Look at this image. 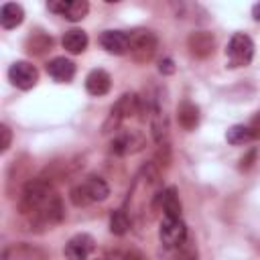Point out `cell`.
<instances>
[{
    "mask_svg": "<svg viewBox=\"0 0 260 260\" xmlns=\"http://www.w3.org/2000/svg\"><path fill=\"white\" fill-rule=\"evenodd\" d=\"M18 211L22 215L24 230L43 232L45 228L57 225L65 219V207L61 195L51 183L37 177L30 179L18 195Z\"/></svg>",
    "mask_w": 260,
    "mask_h": 260,
    "instance_id": "1",
    "label": "cell"
},
{
    "mask_svg": "<svg viewBox=\"0 0 260 260\" xmlns=\"http://www.w3.org/2000/svg\"><path fill=\"white\" fill-rule=\"evenodd\" d=\"M108 195H110L108 183H106L102 177H95V175L85 177L81 183L73 185L71 191H69V199H71V203L77 205V207H85V205H89V203L104 201Z\"/></svg>",
    "mask_w": 260,
    "mask_h": 260,
    "instance_id": "2",
    "label": "cell"
},
{
    "mask_svg": "<svg viewBox=\"0 0 260 260\" xmlns=\"http://www.w3.org/2000/svg\"><path fill=\"white\" fill-rule=\"evenodd\" d=\"M128 35H130V51L128 53L132 55V59L136 63H148L158 49L156 35L148 28H134Z\"/></svg>",
    "mask_w": 260,
    "mask_h": 260,
    "instance_id": "3",
    "label": "cell"
},
{
    "mask_svg": "<svg viewBox=\"0 0 260 260\" xmlns=\"http://www.w3.org/2000/svg\"><path fill=\"white\" fill-rule=\"evenodd\" d=\"M140 112V98L136 93H122L118 102L112 106L108 120L104 122V132H114L122 124V120Z\"/></svg>",
    "mask_w": 260,
    "mask_h": 260,
    "instance_id": "4",
    "label": "cell"
},
{
    "mask_svg": "<svg viewBox=\"0 0 260 260\" xmlns=\"http://www.w3.org/2000/svg\"><path fill=\"white\" fill-rule=\"evenodd\" d=\"M225 55L230 67H246L254 57V41L244 32H236L225 47Z\"/></svg>",
    "mask_w": 260,
    "mask_h": 260,
    "instance_id": "5",
    "label": "cell"
},
{
    "mask_svg": "<svg viewBox=\"0 0 260 260\" xmlns=\"http://www.w3.org/2000/svg\"><path fill=\"white\" fill-rule=\"evenodd\" d=\"M158 238L167 248H181L189 238L185 221L181 217H165L158 228Z\"/></svg>",
    "mask_w": 260,
    "mask_h": 260,
    "instance_id": "6",
    "label": "cell"
},
{
    "mask_svg": "<svg viewBox=\"0 0 260 260\" xmlns=\"http://www.w3.org/2000/svg\"><path fill=\"white\" fill-rule=\"evenodd\" d=\"M144 146V136L136 130H122L118 132L112 142H110V152L118 154V156H126V154H134L138 150H142Z\"/></svg>",
    "mask_w": 260,
    "mask_h": 260,
    "instance_id": "7",
    "label": "cell"
},
{
    "mask_svg": "<svg viewBox=\"0 0 260 260\" xmlns=\"http://www.w3.org/2000/svg\"><path fill=\"white\" fill-rule=\"evenodd\" d=\"M8 79L18 89H30L39 81V71L28 61H16L8 67Z\"/></svg>",
    "mask_w": 260,
    "mask_h": 260,
    "instance_id": "8",
    "label": "cell"
},
{
    "mask_svg": "<svg viewBox=\"0 0 260 260\" xmlns=\"http://www.w3.org/2000/svg\"><path fill=\"white\" fill-rule=\"evenodd\" d=\"M47 8L71 22L85 18V14L89 12V4L85 0H51L47 2Z\"/></svg>",
    "mask_w": 260,
    "mask_h": 260,
    "instance_id": "9",
    "label": "cell"
},
{
    "mask_svg": "<svg viewBox=\"0 0 260 260\" xmlns=\"http://www.w3.org/2000/svg\"><path fill=\"white\" fill-rule=\"evenodd\" d=\"M0 260H49V254H47V250H43L35 244L20 242V244L4 246Z\"/></svg>",
    "mask_w": 260,
    "mask_h": 260,
    "instance_id": "10",
    "label": "cell"
},
{
    "mask_svg": "<svg viewBox=\"0 0 260 260\" xmlns=\"http://www.w3.org/2000/svg\"><path fill=\"white\" fill-rule=\"evenodd\" d=\"M95 248V240L89 234H75L63 248L67 260H87Z\"/></svg>",
    "mask_w": 260,
    "mask_h": 260,
    "instance_id": "11",
    "label": "cell"
},
{
    "mask_svg": "<svg viewBox=\"0 0 260 260\" xmlns=\"http://www.w3.org/2000/svg\"><path fill=\"white\" fill-rule=\"evenodd\" d=\"M81 167H83V162H79V158H73V160L71 158H67V160H53L39 177L53 185L55 181H63V179L75 175Z\"/></svg>",
    "mask_w": 260,
    "mask_h": 260,
    "instance_id": "12",
    "label": "cell"
},
{
    "mask_svg": "<svg viewBox=\"0 0 260 260\" xmlns=\"http://www.w3.org/2000/svg\"><path fill=\"white\" fill-rule=\"evenodd\" d=\"M187 49L195 59H207L215 49V39L207 30H195L187 39Z\"/></svg>",
    "mask_w": 260,
    "mask_h": 260,
    "instance_id": "13",
    "label": "cell"
},
{
    "mask_svg": "<svg viewBox=\"0 0 260 260\" xmlns=\"http://www.w3.org/2000/svg\"><path fill=\"white\" fill-rule=\"evenodd\" d=\"M100 45L112 55H126L130 51V35L124 30H104L100 35Z\"/></svg>",
    "mask_w": 260,
    "mask_h": 260,
    "instance_id": "14",
    "label": "cell"
},
{
    "mask_svg": "<svg viewBox=\"0 0 260 260\" xmlns=\"http://www.w3.org/2000/svg\"><path fill=\"white\" fill-rule=\"evenodd\" d=\"M26 169H28L26 156H20V158H14V160H12V165H10V169H8V179H6V191H8L10 197H16V185H18V189H20V193H22L24 185L30 181V179H22V177L28 175Z\"/></svg>",
    "mask_w": 260,
    "mask_h": 260,
    "instance_id": "15",
    "label": "cell"
},
{
    "mask_svg": "<svg viewBox=\"0 0 260 260\" xmlns=\"http://www.w3.org/2000/svg\"><path fill=\"white\" fill-rule=\"evenodd\" d=\"M154 203L160 205L165 217H181V199L177 187H167L154 195Z\"/></svg>",
    "mask_w": 260,
    "mask_h": 260,
    "instance_id": "16",
    "label": "cell"
},
{
    "mask_svg": "<svg viewBox=\"0 0 260 260\" xmlns=\"http://www.w3.org/2000/svg\"><path fill=\"white\" fill-rule=\"evenodd\" d=\"M47 73H49L55 81L67 83V81H71L73 75H75V63H73L71 59H67V57H55V59H51V61L47 63Z\"/></svg>",
    "mask_w": 260,
    "mask_h": 260,
    "instance_id": "17",
    "label": "cell"
},
{
    "mask_svg": "<svg viewBox=\"0 0 260 260\" xmlns=\"http://www.w3.org/2000/svg\"><path fill=\"white\" fill-rule=\"evenodd\" d=\"M110 87H112V77H110L108 71H104V69H91L87 73V77H85V89H87V93L100 98V95H106L110 91Z\"/></svg>",
    "mask_w": 260,
    "mask_h": 260,
    "instance_id": "18",
    "label": "cell"
},
{
    "mask_svg": "<svg viewBox=\"0 0 260 260\" xmlns=\"http://www.w3.org/2000/svg\"><path fill=\"white\" fill-rule=\"evenodd\" d=\"M177 120H179V124H181L183 130H187V132L195 130L197 124H199V108L193 102L183 100L179 104V108H177Z\"/></svg>",
    "mask_w": 260,
    "mask_h": 260,
    "instance_id": "19",
    "label": "cell"
},
{
    "mask_svg": "<svg viewBox=\"0 0 260 260\" xmlns=\"http://www.w3.org/2000/svg\"><path fill=\"white\" fill-rule=\"evenodd\" d=\"M24 20V10L16 2H6L0 8V24L2 28H16Z\"/></svg>",
    "mask_w": 260,
    "mask_h": 260,
    "instance_id": "20",
    "label": "cell"
},
{
    "mask_svg": "<svg viewBox=\"0 0 260 260\" xmlns=\"http://www.w3.org/2000/svg\"><path fill=\"white\" fill-rule=\"evenodd\" d=\"M87 41H89V39H87L85 30H81V28H71V30H67V32L63 35V39H61L63 49L69 51L71 55L83 53L85 47H87Z\"/></svg>",
    "mask_w": 260,
    "mask_h": 260,
    "instance_id": "21",
    "label": "cell"
},
{
    "mask_svg": "<svg viewBox=\"0 0 260 260\" xmlns=\"http://www.w3.org/2000/svg\"><path fill=\"white\" fill-rule=\"evenodd\" d=\"M24 47H26V51H28L30 55H45L47 51H51L53 39H51V35H47L45 30H32V32L26 37Z\"/></svg>",
    "mask_w": 260,
    "mask_h": 260,
    "instance_id": "22",
    "label": "cell"
},
{
    "mask_svg": "<svg viewBox=\"0 0 260 260\" xmlns=\"http://www.w3.org/2000/svg\"><path fill=\"white\" fill-rule=\"evenodd\" d=\"M225 140L234 146H240V144H248L250 140H254V134L250 130V126H244V124H236L232 126L228 132H225Z\"/></svg>",
    "mask_w": 260,
    "mask_h": 260,
    "instance_id": "23",
    "label": "cell"
},
{
    "mask_svg": "<svg viewBox=\"0 0 260 260\" xmlns=\"http://www.w3.org/2000/svg\"><path fill=\"white\" fill-rule=\"evenodd\" d=\"M130 230V217H128V211L124 209H114L110 213V232L114 236H124L128 234Z\"/></svg>",
    "mask_w": 260,
    "mask_h": 260,
    "instance_id": "24",
    "label": "cell"
},
{
    "mask_svg": "<svg viewBox=\"0 0 260 260\" xmlns=\"http://www.w3.org/2000/svg\"><path fill=\"white\" fill-rule=\"evenodd\" d=\"M106 256L110 260H146L142 256V252H138L136 248H130V250H108Z\"/></svg>",
    "mask_w": 260,
    "mask_h": 260,
    "instance_id": "25",
    "label": "cell"
},
{
    "mask_svg": "<svg viewBox=\"0 0 260 260\" xmlns=\"http://www.w3.org/2000/svg\"><path fill=\"white\" fill-rule=\"evenodd\" d=\"M12 142V132L6 124H0V152H6Z\"/></svg>",
    "mask_w": 260,
    "mask_h": 260,
    "instance_id": "26",
    "label": "cell"
},
{
    "mask_svg": "<svg viewBox=\"0 0 260 260\" xmlns=\"http://www.w3.org/2000/svg\"><path fill=\"white\" fill-rule=\"evenodd\" d=\"M158 71H160L162 75H171V73H175V63H173V59H169V57L160 59V63H158Z\"/></svg>",
    "mask_w": 260,
    "mask_h": 260,
    "instance_id": "27",
    "label": "cell"
},
{
    "mask_svg": "<svg viewBox=\"0 0 260 260\" xmlns=\"http://www.w3.org/2000/svg\"><path fill=\"white\" fill-rule=\"evenodd\" d=\"M254 158H256V150H250V152H248V156H242V160H240V169H242V171L250 169V167H252V162H254Z\"/></svg>",
    "mask_w": 260,
    "mask_h": 260,
    "instance_id": "28",
    "label": "cell"
},
{
    "mask_svg": "<svg viewBox=\"0 0 260 260\" xmlns=\"http://www.w3.org/2000/svg\"><path fill=\"white\" fill-rule=\"evenodd\" d=\"M250 130H252L254 138H260V112L252 118V122H250Z\"/></svg>",
    "mask_w": 260,
    "mask_h": 260,
    "instance_id": "29",
    "label": "cell"
},
{
    "mask_svg": "<svg viewBox=\"0 0 260 260\" xmlns=\"http://www.w3.org/2000/svg\"><path fill=\"white\" fill-rule=\"evenodd\" d=\"M252 16H254V20H260V2L252 6Z\"/></svg>",
    "mask_w": 260,
    "mask_h": 260,
    "instance_id": "30",
    "label": "cell"
},
{
    "mask_svg": "<svg viewBox=\"0 0 260 260\" xmlns=\"http://www.w3.org/2000/svg\"><path fill=\"white\" fill-rule=\"evenodd\" d=\"M91 260H110V258H108V256H106V252H104L102 256H95V258H91Z\"/></svg>",
    "mask_w": 260,
    "mask_h": 260,
    "instance_id": "31",
    "label": "cell"
}]
</instances>
